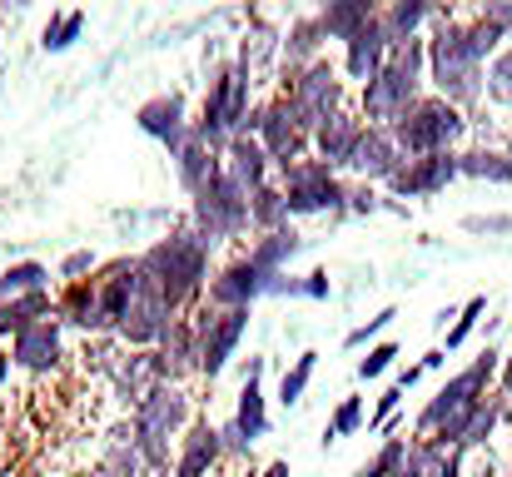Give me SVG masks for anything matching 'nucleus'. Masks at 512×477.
<instances>
[{
	"label": "nucleus",
	"mask_w": 512,
	"mask_h": 477,
	"mask_svg": "<svg viewBox=\"0 0 512 477\" xmlns=\"http://www.w3.org/2000/svg\"><path fill=\"white\" fill-rule=\"evenodd\" d=\"M428 95L478 115L488 95V65L468 40V10H438L428 30Z\"/></svg>",
	"instance_id": "1"
},
{
	"label": "nucleus",
	"mask_w": 512,
	"mask_h": 477,
	"mask_svg": "<svg viewBox=\"0 0 512 477\" xmlns=\"http://www.w3.org/2000/svg\"><path fill=\"white\" fill-rule=\"evenodd\" d=\"M209 244L199 239L194 224H179L165 239H155L145 254H140V274L160 289V299L170 304L179 318H189L204 304V289H209Z\"/></svg>",
	"instance_id": "2"
},
{
	"label": "nucleus",
	"mask_w": 512,
	"mask_h": 477,
	"mask_svg": "<svg viewBox=\"0 0 512 477\" xmlns=\"http://www.w3.org/2000/svg\"><path fill=\"white\" fill-rule=\"evenodd\" d=\"M259 80L239 65V60H229V65H214V75H209V85H204V105H199V115H194V130H199V140L209 145V150H229L239 135H244V120H249V110L259 105Z\"/></svg>",
	"instance_id": "3"
},
{
	"label": "nucleus",
	"mask_w": 512,
	"mask_h": 477,
	"mask_svg": "<svg viewBox=\"0 0 512 477\" xmlns=\"http://www.w3.org/2000/svg\"><path fill=\"white\" fill-rule=\"evenodd\" d=\"M473 135V120L468 110L438 100V95H423L398 125H393V140L403 159H423V155H458L463 140Z\"/></svg>",
	"instance_id": "4"
},
{
	"label": "nucleus",
	"mask_w": 512,
	"mask_h": 477,
	"mask_svg": "<svg viewBox=\"0 0 512 477\" xmlns=\"http://www.w3.org/2000/svg\"><path fill=\"white\" fill-rule=\"evenodd\" d=\"M189 224L199 229V239H204L209 249L239 244L244 234H254V224H249V194H244L229 174H219L209 189H199V194L189 199Z\"/></svg>",
	"instance_id": "5"
},
{
	"label": "nucleus",
	"mask_w": 512,
	"mask_h": 477,
	"mask_svg": "<svg viewBox=\"0 0 512 477\" xmlns=\"http://www.w3.org/2000/svg\"><path fill=\"white\" fill-rule=\"evenodd\" d=\"M498 368H503V353H493V348H483L468 368H458L433 398H428V408L418 413V438H433L453 413H463V408H478L483 398H488V383L498 378Z\"/></svg>",
	"instance_id": "6"
},
{
	"label": "nucleus",
	"mask_w": 512,
	"mask_h": 477,
	"mask_svg": "<svg viewBox=\"0 0 512 477\" xmlns=\"http://www.w3.org/2000/svg\"><path fill=\"white\" fill-rule=\"evenodd\" d=\"M279 189H284V204L294 219H319V214H348V179L334 174L329 164L319 159H299L294 169L279 174Z\"/></svg>",
	"instance_id": "7"
},
{
	"label": "nucleus",
	"mask_w": 512,
	"mask_h": 477,
	"mask_svg": "<svg viewBox=\"0 0 512 477\" xmlns=\"http://www.w3.org/2000/svg\"><path fill=\"white\" fill-rule=\"evenodd\" d=\"M428 95V80H418V75H408V70H398V65H388L378 80H368L363 90H353V110H358V120L363 125H378V130H393L418 100Z\"/></svg>",
	"instance_id": "8"
},
{
	"label": "nucleus",
	"mask_w": 512,
	"mask_h": 477,
	"mask_svg": "<svg viewBox=\"0 0 512 477\" xmlns=\"http://www.w3.org/2000/svg\"><path fill=\"white\" fill-rule=\"evenodd\" d=\"M279 95H289L294 100V115H299V130L314 140V130L324 125V120H334L339 110H348L353 100H348V85H343L339 65L324 55L319 65H309L299 80H294V90H279Z\"/></svg>",
	"instance_id": "9"
},
{
	"label": "nucleus",
	"mask_w": 512,
	"mask_h": 477,
	"mask_svg": "<svg viewBox=\"0 0 512 477\" xmlns=\"http://www.w3.org/2000/svg\"><path fill=\"white\" fill-rule=\"evenodd\" d=\"M189 318H194V343H199V378L214 383L229 368L239 338L249 333L254 309H209V304H199Z\"/></svg>",
	"instance_id": "10"
},
{
	"label": "nucleus",
	"mask_w": 512,
	"mask_h": 477,
	"mask_svg": "<svg viewBox=\"0 0 512 477\" xmlns=\"http://www.w3.org/2000/svg\"><path fill=\"white\" fill-rule=\"evenodd\" d=\"M189 423H194V398H189L184 383H155V388L135 403V418H130L135 438H165V443H170V438H184Z\"/></svg>",
	"instance_id": "11"
},
{
	"label": "nucleus",
	"mask_w": 512,
	"mask_h": 477,
	"mask_svg": "<svg viewBox=\"0 0 512 477\" xmlns=\"http://www.w3.org/2000/svg\"><path fill=\"white\" fill-rule=\"evenodd\" d=\"M269 279L274 274H259L244 254H234L224 269H214V279L204 289V304L209 309H254L259 299H269Z\"/></svg>",
	"instance_id": "12"
},
{
	"label": "nucleus",
	"mask_w": 512,
	"mask_h": 477,
	"mask_svg": "<svg viewBox=\"0 0 512 477\" xmlns=\"http://www.w3.org/2000/svg\"><path fill=\"white\" fill-rule=\"evenodd\" d=\"M324 45H329V35H324L319 15H294L289 30L279 35V90H294V80L324 60Z\"/></svg>",
	"instance_id": "13"
},
{
	"label": "nucleus",
	"mask_w": 512,
	"mask_h": 477,
	"mask_svg": "<svg viewBox=\"0 0 512 477\" xmlns=\"http://www.w3.org/2000/svg\"><path fill=\"white\" fill-rule=\"evenodd\" d=\"M165 150H170V159H174V174H179V189H184L189 199H194L199 189H209V184H214V179L224 174V155H219V150H209V145L199 140V130H194V120H189V125H184L179 135H174V140H170V145H165Z\"/></svg>",
	"instance_id": "14"
},
{
	"label": "nucleus",
	"mask_w": 512,
	"mask_h": 477,
	"mask_svg": "<svg viewBox=\"0 0 512 477\" xmlns=\"http://www.w3.org/2000/svg\"><path fill=\"white\" fill-rule=\"evenodd\" d=\"M398 169H403V150H398L393 130L363 125V135H358V145H353V159H348V174H343V179H358V184L383 189Z\"/></svg>",
	"instance_id": "15"
},
{
	"label": "nucleus",
	"mask_w": 512,
	"mask_h": 477,
	"mask_svg": "<svg viewBox=\"0 0 512 477\" xmlns=\"http://www.w3.org/2000/svg\"><path fill=\"white\" fill-rule=\"evenodd\" d=\"M458 179V155H423V159H403V169L383 184L393 199H433Z\"/></svg>",
	"instance_id": "16"
},
{
	"label": "nucleus",
	"mask_w": 512,
	"mask_h": 477,
	"mask_svg": "<svg viewBox=\"0 0 512 477\" xmlns=\"http://www.w3.org/2000/svg\"><path fill=\"white\" fill-rule=\"evenodd\" d=\"M140 289H145V279H140V259H115V264H105V269L95 274V294H100V309H105L110 333H115V328L125 323V314L135 309Z\"/></svg>",
	"instance_id": "17"
},
{
	"label": "nucleus",
	"mask_w": 512,
	"mask_h": 477,
	"mask_svg": "<svg viewBox=\"0 0 512 477\" xmlns=\"http://www.w3.org/2000/svg\"><path fill=\"white\" fill-rule=\"evenodd\" d=\"M10 358H15V368H25V373H50V368H60V358H65V323H60V318L30 323L25 333L10 338Z\"/></svg>",
	"instance_id": "18"
},
{
	"label": "nucleus",
	"mask_w": 512,
	"mask_h": 477,
	"mask_svg": "<svg viewBox=\"0 0 512 477\" xmlns=\"http://www.w3.org/2000/svg\"><path fill=\"white\" fill-rule=\"evenodd\" d=\"M388 55H393V45H388V35H383V25L373 20L358 40H348L339 55V75L343 85H353V90H363L368 80H378L383 70H388Z\"/></svg>",
	"instance_id": "19"
},
{
	"label": "nucleus",
	"mask_w": 512,
	"mask_h": 477,
	"mask_svg": "<svg viewBox=\"0 0 512 477\" xmlns=\"http://www.w3.org/2000/svg\"><path fill=\"white\" fill-rule=\"evenodd\" d=\"M219 463H224V438H219V428H214L209 418H194L189 433H184L179 448H174L170 477H209Z\"/></svg>",
	"instance_id": "20"
},
{
	"label": "nucleus",
	"mask_w": 512,
	"mask_h": 477,
	"mask_svg": "<svg viewBox=\"0 0 512 477\" xmlns=\"http://www.w3.org/2000/svg\"><path fill=\"white\" fill-rule=\"evenodd\" d=\"M155 373L160 383H184L189 373H199V343H194V318H174L170 333L155 348Z\"/></svg>",
	"instance_id": "21"
},
{
	"label": "nucleus",
	"mask_w": 512,
	"mask_h": 477,
	"mask_svg": "<svg viewBox=\"0 0 512 477\" xmlns=\"http://www.w3.org/2000/svg\"><path fill=\"white\" fill-rule=\"evenodd\" d=\"M358 135H363V120H358V110L348 105V110H339L334 120H324V125L314 130V159L329 164L334 174H348V159H353Z\"/></svg>",
	"instance_id": "22"
},
{
	"label": "nucleus",
	"mask_w": 512,
	"mask_h": 477,
	"mask_svg": "<svg viewBox=\"0 0 512 477\" xmlns=\"http://www.w3.org/2000/svg\"><path fill=\"white\" fill-rule=\"evenodd\" d=\"M224 174L244 189V194H259L264 184H274L279 174H274V159L269 150L259 145V140H249V135H239L229 150H224Z\"/></svg>",
	"instance_id": "23"
},
{
	"label": "nucleus",
	"mask_w": 512,
	"mask_h": 477,
	"mask_svg": "<svg viewBox=\"0 0 512 477\" xmlns=\"http://www.w3.org/2000/svg\"><path fill=\"white\" fill-rule=\"evenodd\" d=\"M433 20H438V5H428V0H393V5H378V25H383V35H388L393 50L408 45V40H418L423 30H433Z\"/></svg>",
	"instance_id": "24"
},
{
	"label": "nucleus",
	"mask_w": 512,
	"mask_h": 477,
	"mask_svg": "<svg viewBox=\"0 0 512 477\" xmlns=\"http://www.w3.org/2000/svg\"><path fill=\"white\" fill-rule=\"evenodd\" d=\"M304 234L289 224V229H279V234H254L249 239V249H244V259L259 269V274H289V264L304 254Z\"/></svg>",
	"instance_id": "25"
},
{
	"label": "nucleus",
	"mask_w": 512,
	"mask_h": 477,
	"mask_svg": "<svg viewBox=\"0 0 512 477\" xmlns=\"http://www.w3.org/2000/svg\"><path fill=\"white\" fill-rule=\"evenodd\" d=\"M55 318H60L65 328H80V333H110L105 309H100V294H95V279L65 284V289H60V304H55Z\"/></svg>",
	"instance_id": "26"
},
{
	"label": "nucleus",
	"mask_w": 512,
	"mask_h": 477,
	"mask_svg": "<svg viewBox=\"0 0 512 477\" xmlns=\"http://www.w3.org/2000/svg\"><path fill=\"white\" fill-rule=\"evenodd\" d=\"M314 15H319V25H324L329 40L348 45V40H358V35L378 20V5H373V0H329V5H319Z\"/></svg>",
	"instance_id": "27"
},
{
	"label": "nucleus",
	"mask_w": 512,
	"mask_h": 477,
	"mask_svg": "<svg viewBox=\"0 0 512 477\" xmlns=\"http://www.w3.org/2000/svg\"><path fill=\"white\" fill-rule=\"evenodd\" d=\"M259 373H264V358H249V363H244V383H239V403H234V423L249 433V443L269 438V408H264Z\"/></svg>",
	"instance_id": "28"
},
{
	"label": "nucleus",
	"mask_w": 512,
	"mask_h": 477,
	"mask_svg": "<svg viewBox=\"0 0 512 477\" xmlns=\"http://www.w3.org/2000/svg\"><path fill=\"white\" fill-rule=\"evenodd\" d=\"M135 125L150 135V140H160V145H170L174 135L189 125V105H184V95H155V100H145L140 110H135Z\"/></svg>",
	"instance_id": "29"
},
{
	"label": "nucleus",
	"mask_w": 512,
	"mask_h": 477,
	"mask_svg": "<svg viewBox=\"0 0 512 477\" xmlns=\"http://www.w3.org/2000/svg\"><path fill=\"white\" fill-rule=\"evenodd\" d=\"M458 179L512 184V159L503 155V145H468V150H458Z\"/></svg>",
	"instance_id": "30"
},
{
	"label": "nucleus",
	"mask_w": 512,
	"mask_h": 477,
	"mask_svg": "<svg viewBox=\"0 0 512 477\" xmlns=\"http://www.w3.org/2000/svg\"><path fill=\"white\" fill-rule=\"evenodd\" d=\"M249 224H254V234H279V229H289V224H294V214H289V204H284L279 179H274V184H264L259 194H249Z\"/></svg>",
	"instance_id": "31"
},
{
	"label": "nucleus",
	"mask_w": 512,
	"mask_h": 477,
	"mask_svg": "<svg viewBox=\"0 0 512 477\" xmlns=\"http://www.w3.org/2000/svg\"><path fill=\"white\" fill-rule=\"evenodd\" d=\"M30 294H50V269L35 264V259H20L0 274V304L10 299H30Z\"/></svg>",
	"instance_id": "32"
},
{
	"label": "nucleus",
	"mask_w": 512,
	"mask_h": 477,
	"mask_svg": "<svg viewBox=\"0 0 512 477\" xmlns=\"http://www.w3.org/2000/svg\"><path fill=\"white\" fill-rule=\"evenodd\" d=\"M503 413H508V403H503V398H483V403H478V413L468 418V428L458 433V448H453V453H463V458H468L473 448H488V438L498 433Z\"/></svg>",
	"instance_id": "33"
},
{
	"label": "nucleus",
	"mask_w": 512,
	"mask_h": 477,
	"mask_svg": "<svg viewBox=\"0 0 512 477\" xmlns=\"http://www.w3.org/2000/svg\"><path fill=\"white\" fill-rule=\"evenodd\" d=\"M314 368H319V353H314V348L299 353L294 368H284V378H279V403H284V408H299V403H304V393H309V383H314Z\"/></svg>",
	"instance_id": "34"
},
{
	"label": "nucleus",
	"mask_w": 512,
	"mask_h": 477,
	"mask_svg": "<svg viewBox=\"0 0 512 477\" xmlns=\"http://www.w3.org/2000/svg\"><path fill=\"white\" fill-rule=\"evenodd\" d=\"M488 110H512V45H503L488 60Z\"/></svg>",
	"instance_id": "35"
},
{
	"label": "nucleus",
	"mask_w": 512,
	"mask_h": 477,
	"mask_svg": "<svg viewBox=\"0 0 512 477\" xmlns=\"http://www.w3.org/2000/svg\"><path fill=\"white\" fill-rule=\"evenodd\" d=\"M80 30H85V15H80V10L50 15V20H45V30H40V45H45L50 55H60V50H70V45L80 40Z\"/></svg>",
	"instance_id": "36"
},
{
	"label": "nucleus",
	"mask_w": 512,
	"mask_h": 477,
	"mask_svg": "<svg viewBox=\"0 0 512 477\" xmlns=\"http://www.w3.org/2000/svg\"><path fill=\"white\" fill-rule=\"evenodd\" d=\"M483 309H488V299L483 294H473L463 309H458V318H453V328H448V343H443V353H458L468 338H473V328H478V318H483Z\"/></svg>",
	"instance_id": "37"
},
{
	"label": "nucleus",
	"mask_w": 512,
	"mask_h": 477,
	"mask_svg": "<svg viewBox=\"0 0 512 477\" xmlns=\"http://www.w3.org/2000/svg\"><path fill=\"white\" fill-rule=\"evenodd\" d=\"M368 423V408H363V398H343L339 408H334V418H329V443H339V438H353L358 428Z\"/></svg>",
	"instance_id": "38"
},
{
	"label": "nucleus",
	"mask_w": 512,
	"mask_h": 477,
	"mask_svg": "<svg viewBox=\"0 0 512 477\" xmlns=\"http://www.w3.org/2000/svg\"><path fill=\"white\" fill-rule=\"evenodd\" d=\"M95 274H100L95 249H75V254H65L60 269H55V279H65V284H85V279H95Z\"/></svg>",
	"instance_id": "39"
},
{
	"label": "nucleus",
	"mask_w": 512,
	"mask_h": 477,
	"mask_svg": "<svg viewBox=\"0 0 512 477\" xmlns=\"http://www.w3.org/2000/svg\"><path fill=\"white\" fill-rule=\"evenodd\" d=\"M393 318H398V309H393V304H388V309H378V314L368 318V323H358V328L343 338V348H353V353H358V348H373V338H378V333H383Z\"/></svg>",
	"instance_id": "40"
},
{
	"label": "nucleus",
	"mask_w": 512,
	"mask_h": 477,
	"mask_svg": "<svg viewBox=\"0 0 512 477\" xmlns=\"http://www.w3.org/2000/svg\"><path fill=\"white\" fill-rule=\"evenodd\" d=\"M393 358H398V343H373L363 358H358V378L368 383V378H383L388 368H393Z\"/></svg>",
	"instance_id": "41"
},
{
	"label": "nucleus",
	"mask_w": 512,
	"mask_h": 477,
	"mask_svg": "<svg viewBox=\"0 0 512 477\" xmlns=\"http://www.w3.org/2000/svg\"><path fill=\"white\" fill-rule=\"evenodd\" d=\"M403 458H408V438H383V448L373 453V468L383 477H393L403 468Z\"/></svg>",
	"instance_id": "42"
},
{
	"label": "nucleus",
	"mask_w": 512,
	"mask_h": 477,
	"mask_svg": "<svg viewBox=\"0 0 512 477\" xmlns=\"http://www.w3.org/2000/svg\"><path fill=\"white\" fill-rule=\"evenodd\" d=\"M473 15H478L483 25H493L498 35H508V40H512V5H508V0H483Z\"/></svg>",
	"instance_id": "43"
},
{
	"label": "nucleus",
	"mask_w": 512,
	"mask_h": 477,
	"mask_svg": "<svg viewBox=\"0 0 512 477\" xmlns=\"http://www.w3.org/2000/svg\"><path fill=\"white\" fill-rule=\"evenodd\" d=\"M378 209H383L378 189H373V184H358V179H348V214H378Z\"/></svg>",
	"instance_id": "44"
},
{
	"label": "nucleus",
	"mask_w": 512,
	"mask_h": 477,
	"mask_svg": "<svg viewBox=\"0 0 512 477\" xmlns=\"http://www.w3.org/2000/svg\"><path fill=\"white\" fill-rule=\"evenodd\" d=\"M463 229L468 234H512V214H468Z\"/></svg>",
	"instance_id": "45"
},
{
	"label": "nucleus",
	"mask_w": 512,
	"mask_h": 477,
	"mask_svg": "<svg viewBox=\"0 0 512 477\" xmlns=\"http://www.w3.org/2000/svg\"><path fill=\"white\" fill-rule=\"evenodd\" d=\"M219 438H224V458H249V453H254V443H249V433H244V428H239L234 418H229V423L219 428Z\"/></svg>",
	"instance_id": "46"
},
{
	"label": "nucleus",
	"mask_w": 512,
	"mask_h": 477,
	"mask_svg": "<svg viewBox=\"0 0 512 477\" xmlns=\"http://www.w3.org/2000/svg\"><path fill=\"white\" fill-rule=\"evenodd\" d=\"M398 398H403V388H398V383H393V388H383V393H378V408H373V418H368V428H378V433H383V428H388V418L398 413Z\"/></svg>",
	"instance_id": "47"
},
{
	"label": "nucleus",
	"mask_w": 512,
	"mask_h": 477,
	"mask_svg": "<svg viewBox=\"0 0 512 477\" xmlns=\"http://www.w3.org/2000/svg\"><path fill=\"white\" fill-rule=\"evenodd\" d=\"M329 294H334V279H329V269H314V274H304V299L324 304Z\"/></svg>",
	"instance_id": "48"
},
{
	"label": "nucleus",
	"mask_w": 512,
	"mask_h": 477,
	"mask_svg": "<svg viewBox=\"0 0 512 477\" xmlns=\"http://www.w3.org/2000/svg\"><path fill=\"white\" fill-rule=\"evenodd\" d=\"M269 299H304V279H294V274H274V279H269Z\"/></svg>",
	"instance_id": "49"
},
{
	"label": "nucleus",
	"mask_w": 512,
	"mask_h": 477,
	"mask_svg": "<svg viewBox=\"0 0 512 477\" xmlns=\"http://www.w3.org/2000/svg\"><path fill=\"white\" fill-rule=\"evenodd\" d=\"M418 378H423V363H413V368H398V378H393V383H398V388L408 393V388H413Z\"/></svg>",
	"instance_id": "50"
},
{
	"label": "nucleus",
	"mask_w": 512,
	"mask_h": 477,
	"mask_svg": "<svg viewBox=\"0 0 512 477\" xmlns=\"http://www.w3.org/2000/svg\"><path fill=\"white\" fill-rule=\"evenodd\" d=\"M498 383H503V403H512V353L503 358V368H498Z\"/></svg>",
	"instance_id": "51"
},
{
	"label": "nucleus",
	"mask_w": 512,
	"mask_h": 477,
	"mask_svg": "<svg viewBox=\"0 0 512 477\" xmlns=\"http://www.w3.org/2000/svg\"><path fill=\"white\" fill-rule=\"evenodd\" d=\"M443 358H448L443 348H428V353H423L418 363H423V373H433V368H443Z\"/></svg>",
	"instance_id": "52"
},
{
	"label": "nucleus",
	"mask_w": 512,
	"mask_h": 477,
	"mask_svg": "<svg viewBox=\"0 0 512 477\" xmlns=\"http://www.w3.org/2000/svg\"><path fill=\"white\" fill-rule=\"evenodd\" d=\"M10 368H15V358H10V348L0 343V388H5V378H10Z\"/></svg>",
	"instance_id": "53"
},
{
	"label": "nucleus",
	"mask_w": 512,
	"mask_h": 477,
	"mask_svg": "<svg viewBox=\"0 0 512 477\" xmlns=\"http://www.w3.org/2000/svg\"><path fill=\"white\" fill-rule=\"evenodd\" d=\"M259 477H294V473H289V463L279 458V463H269V468H264V473H259Z\"/></svg>",
	"instance_id": "54"
},
{
	"label": "nucleus",
	"mask_w": 512,
	"mask_h": 477,
	"mask_svg": "<svg viewBox=\"0 0 512 477\" xmlns=\"http://www.w3.org/2000/svg\"><path fill=\"white\" fill-rule=\"evenodd\" d=\"M503 155L512 159V130H508V135H503Z\"/></svg>",
	"instance_id": "55"
}]
</instances>
